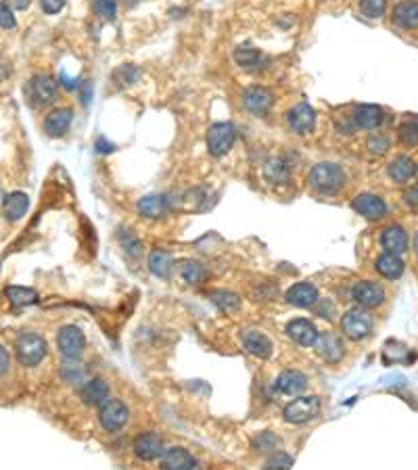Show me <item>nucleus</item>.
Returning <instances> with one entry per match:
<instances>
[{
	"mask_svg": "<svg viewBox=\"0 0 418 470\" xmlns=\"http://www.w3.org/2000/svg\"><path fill=\"white\" fill-rule=\"evenodd\" d=\"M404 199H406V203H408L410 207L418 209V184H417V186H410V188L406 190Z\"/></svg>",
	"mask_w": 418,
	"mask_h": 470,
	"instance_id": "nucleus-46",
	"label": "nucleus"
},
{
	"mask_svg": "<svg viewBox=\"0 0 418 470\" xmlns=\"http://www.w3.org/2000/svg\"><path fill=\"white\" fill-rule=\"evenodd\" d=\"M96 151H98V153H111V151H115V147H113L107 138L100 136V138L96 141Z\"/></svg>",
	"mask_w": 418,
	"mask_h": 470,
	"instance_id": "nucleus-48",
	"label": "nucleus"
},
{
	"mask_svg": "<svg viewBox=\"0 0 418 470\" xmlns=\"http://www.w3.org/2000/svg\"><path fill=\"white\" fill-rule=\"evenodd\" d=\"M381 247L385 249V253H393V255H402L408 249V235L402 226L393 224L387 226L381 233Z\"/></svg>",
	"mask_w": 418,
	"mask_h": 470,
	"instance_id": "nucleus-22",
	"label": "nucleus"
},
{
	"mask_svg": "<svg viewBox=\"0 0 418 470\" xmlns=\"http://www.w3.org/2000/svg\"><path fill=\"white\" fill-rule=\"evenodd\" d=\"M122 74H124L126 81H136V79L141 78V72H138L134 65H126V67L122 70Z\"/></svg>",
	"mask_w": 418,
	"mask_h": 470,
	"instance_id": "nucleus-47",
	"label": "nucleus"
},
{
	"mask_svg": "<svg viewBox=\"0 0 418 470\" xmlns=\"http://www.w3.org/2000/svg\"><path fill=\"white\" fill-rule=\"evenodd\" d=\"M391 149V138L387 134H381V132H374L366 138V151L370 155L381 157L385 155L387 151Z\"/></svg>",
	"mask_w": 418,
	"mask_h": 470,
	"instance_id": "nucleus-37",
	"label": "nucleus"
},
{
	"mask_svg": "<svg viewBox=\"0 0 418 470\" xmlns=\"http://www.w3.org/2000/svg\"><path fill=\"white\" fill-rule=\"evenodd\" d=\"M314 347H316L318 355L327 364H339L343 360V353H345V347H343L341 339L334 332H322V334H318V341H316Z\"/></svg>",
	"mask_w": 418,
	"mask_h": 470,
	"instance_id": "nucleus-18",
	"label": "nucleus"
},
{
	"mask_svg": "<svg viewBox=\"0 0 418 470\" xmlns=\"http://www.w3.org/2000/svg\"><path fill=\"white\" fill-rule=\"evenodd\" d=\"M253 448L259 450V452H272V450L278 448V437L272 435V433H268V431L266 433H259V435L253 437Z\"/></svg>",
	"mask_w": 418,
	"mask_h": 470,
	"instance_id": "nucleus-41",
	"label": "nucleus"
},
{
	"mask_svg": "<svg viewBox=\"0 0 418 470\" xmlns=\"http://www.w3.org/2000/svg\"><path fill=\"white\" fill-rule=\"evenodd\" d=\"M15 25H17V21H15V15H13L11 6L0 0V27L2 30H13Z\"/></svg>",
	"mask_w": 418,
	"mask_h": 470,
	"instance_id": "nucleus-43",
	"label": "nucleus"
},
{
	"mask_svg": "<svg viewBox=\"0 0 418 470\" xmlns=\"http://www.w3.org/2000/svg\"><path fill=\"white\" fill-rule=\"evenodd\" d=\"M40 6L44 13L48 15H57L63 6H65V0H40Z\"/></svg>",
	"mask_w": 418,
	"mask_h": 470,
	"instance_id": "nucleus-45",
	"label": "nucleus"
},
{
	"mask_svg": "<svg viewBox=\"0 0 418 470\" xmlns=\"http://www.w3.org/2000/svg\"><path fill=\"white\" fill-rule=\"evenodd\" d=\"M274 105V96L266 86H249L243 90V107L247 109V113L255 117H263L268 115V111Z\"/></svg>",
	"mask_w": 418,
	"mask_h": 470,
	"instance_id": "nucleus-9",
	"label": "nucleus"
},
{
	"mask_svg": "<svg viewBox=\"0 0 418 470\" xmlns=\"http://www.w3.org/2000/svg\"><path fill=\"white\" fill-rule=\"evenodd\" d=\"M387 174H389V178L396 184H406V182H410L417 176V163H414L412 157L398 155L389 163Z\"/></svg>",
	"mask_w": 418,
	"mask_h": 470,
	"instance_id": "nucleus-23",
	"label": "nucleus"
},
{
	"mask_svg": "<svg viewBox=\"0 0 418 470\" xmlns=\"http://www.w3.org/2000/svg\"><path fill=\"white\" fill-rule=\"evenodd\" d=\"M169 207H171V201L166 195H147L138 201V214L143 218H151V220L166 216Z\"/></svg>",
	"mask_w": 418,
	"mask_h": 470,
	"instance_id": "nucleus-24",
	"label": "nucleus"
},
{
	"mask_svg": "<svg viewBox=\"0 0 418 470\" xmlns=\"http://www.w3.org/2000/svg\"><path fill=\"white\" fill-rule=\"evenodd\" d=\"M414 249H417V253H418V233H417V236H414Z\"/></svg>",
	"mask_w": 418,
	"mask_h": 470,
	"instance_id": "nucleus-53",
	"label": "nucleus"
},
{
	"mask_svg": "<svg viewBox=\"0 0 418 470\" xmlns=\"http://www.w3.org/2000/svg\"><path fill=\"white\" fill-rule=\"evenodd\" d=\"M310 186L314 192H318L322 197H334L345 186V171L341 165L331 163V161L316 163L310 169Z\"/></svg>",
	"mask_w": 418,
	"mask_h": 470,
	"instance_id": "nucleus-1",
	"label": "nucleus"
},
{
	"mask_svg": "<svg viewBox=\"0 0 418 470\" xmlns=\"http://www.w3.org/2000/svg\"><path fill=\"white\" fill-rule=\"evenodd\" d=\"M387 0H360V13L368 19H379L385 15Z\"/></svg>",
	"mask_w": 418,
	"mask_h": 470,
	"instance_id": "nucleus-38",
	"label": "nucleus"
},
{
	"mask_svg": "<svg viewBox=\"0 0 418 470\" xmlns=\"http://www.w3.org/2000/svg\"><path fill=\"white\" fill-rule=\"evenodd\" d=\"M46 341L42 334L38 332H21L15 341V353H17V360L32 368V366H38L44 358H46Z\"/></svg>",
	"mask_w": 418,
	"mask_h": 470,
	"instance_id": "nucleus-2",
	"label": "nucleus"
},
{
	"mask_svg": "<svg viewBox=\"0 0 418 470\" xmlns=\"http://www.w3.org/2000/svg\"><path fill=\"white\" fill-rule=\"evenodd\" d=\"M351 297L358 306H362L366 310H372V308H379L385 301V289L379 282L362 280L351 289Z\"/></svg>",
	"mask_w": 418,
	"mask_h": 470,
	"instance_id": "nucleus-11",
	"label": "nucleus"
},
{
	"mask_svg": "<svg viewBox=\"0 0 418 470\" xmlns=\"http://www.w3.org/2000/svg\"><path fill=\"white\" fill-rule=\"evenodd\" d=\"M4 295L13 308H25V306H34L38 301V293L27 287H6Z\"/></svg>",
	"mask_w": 418,
	"mask_h": 470,
	"instance_id": "nucleus-32",
	"label": "nucleus"
},
{
	"mask_svg": "<svg viewBox=\"0 0 418 470\" xmlns=\"http://www.w3.org/2000/svg\"><path fill=\"white\" fill-rule=\"evenodd\" d=\"M209 299L222 312H237L241 308V297L233 291H214L209 293Z\"/></svg>",
	"mask_w": 418,
	"mask_h": 470,
	"instance_id": "nucleus-34",
	"label": "nucleus"
},
{
	"mask_svg": "<svg viewBox=\"0 0 418 470\" xmlns=\"http://www.w3.org/2000/svg\"><path fill=\"white\" fill-rule=\"evenodd\" d=\"M398 134H400V143H402L404 147H408V149L418 147V119H414V117L406 119V122L400 126Z\"/></svg>",
	"mask_w": 418,
	"mask_h": 470,
	"instance_id": "nucleus-36",
	"label": "nucleus"
},
{
	"mask_svg": "<svg viewBox=\"0 0 418 470\" xmlns=\"http://www.w3.org/2000/svg\"><path fill=\"white\" fill-rule=\"evenodd\" d=\"M235 61H237L239 67H243V70H259V67H263V63H266L261 51L253 48L249 44H241V46H237V51H235Z\"/></svg>",
	"mask_w": 418,
	"mask_h": 470,
	"instance_id": "nucleus-30",
	"label": "nucleus"
},
{
	"mask_svg": "<svg viewBox=\"0 0 418 470\" xmlns=\"http://www.w3.org/2000/svg\"><path fill=\"white\" fill-rule=\"evenodd\" d=\"M287 126L293 134L306 136L316 128V111L308 103H297L287 111Z\"/></svg>",
	"mask_w": 418,
	"mask_h": 470,
	"instance_id": "nucleus-7",
	"label": "nucleus"
},
{
	"mask_svg": "<svg viewBox=\"0 0 418 470\" xmlns=\"http://www.w3.org/2000/svg\"><path fill=\"white\" fill-rule=\"evenodd\" d=\"M293 466V458L289 454H272L266 464H263V470H291Z\"/></svg>",
	"mask_w": 418,
	"mask_h": 470,
	"instance_id": "nucleus-42",
	"label": "nucleus"
},
{
	"mask_svg": "<svg viewBox=\"0 0 418 470\" xmlns=\"http://www.w3.org/2000/svg\"><path fill=\"white\" fill-rule=\"evenodd\" d=\"M149 268H151V272L157 276V278H169V274H171V268H174V259H171V255L164 251V249H155L151 255H149Z\"/></svg>",
	"mask_w": 418,
	"mask_h": 470,
	"instance_id": "nucleus-31",
	"label": "nucleus"
},
{
	"mask_svg": "<svg viewBox=\"0 0 418 470\" xmlns=\"http://www.w3.org/2000/svg\"><path fill=\"white\" fill-rule=\"evenodd\" d=\"M162 470H192L195 469V458L188 450L184 448H171L166 450L159 458Z\"/></svg>",
	"mask_w": 418,
	"mask_h": 470,
	"instance_id": "nucleus-21",
	"label": "nucleus"
},
{
	"mask_svg": "<svg viewBox=\"0 0 418 470\" xmlns=\"http://www.w3.org/2000/svg\"><path fill=\"white\" fill-rule=\"evenodd\" d=\"M320 412V397H297L295 401H291L287 407H285V412H282V416H285V420L289 422V424H306V422H310L316 414Z\"/></svg>",
	"mask_w": 418,
	"mask_h": 470,
	"instance_id": "nucleus-5",
	"label": "nucleus"
},
{
	"mask_svg": "<svg viewBox=\"0 0 418 470\" xmlns=\"http://www.w3.org/2000/svg\"><path fill=\"white\" fill-rule=\"evenodd\" d=\"M61 377L72 383V385H78L84 381V368L78 364V360H65L63 368H61Z\"/></svg>",
	"mask_w": 418,
	"mask_h": 470,
	"instance_id": "nucleus-39",
	"label": "nucleus"
},
{
	"mask_svg": "<svg viewBox=\"0 0 418 470\" xmlns=\"http://www.w3.org/2000/svg\"><path fill=\"white\" fill-rule=\"evenodd\" d=\"M351 207L355 214H360L362 218L366 220H383L387 216V203L379 197V195H372V192H362L358 195L353 201H351Z\"/></svg>",
	"mask_w": 418,
	"mask_h": 470,
	"instance_id": "nucleus-10",
	"label": "nucleus"
},
{
	"mask_svg": "<svg viewBox=\"0 0 418 470\" xmlns=\"http://www.w3.org/2000/svg\"><path fill=\"white\" fill-rule=\"evenodd\" d=\"M337 130H339L341 134H345V136H351L358 128H355V124H353V119H351V115H349V117H341V119L337 122Z\"/></svg>",
	"mask_w": 418,
	"mask_h": 470,
	"instance_id": "nucleus-44",
	"label": "nucleus"
},
{
	"mask_svg": "<svg viewBox=\"0 0 418 470\" xmlns=\"http://www.w3.org/2000/svg\"><path fill=\"white\" fill-rule=\"evenodd\" d=\"M287 334L301 347H314L316 341H318V330L316 326L310 322V320H303V318H297L293 322L287 324Z\"/></svg>",
	"mask_w": 418,
	"mask_h": 470,
	"instance_id": "nucleus-17",
	"label": "nucleus"
},
{
	"mask_svg": "<svg viewBox=\"0 0 418 470\" xmlns=\"http://www.w3.org/2000/svg\"><path fill=\"white\" fill-rule=\"evenodd\" d=\"M57 345H59V351L65 355V360H78L86 347V337L78 326L67 324L59 330Z\"/></svg>",
	"mask_w": 418,
	"mask_h": 470,
	"instance_id": "nucleus-8",
	"label": "nucleus"
},
{
	"mask_svg": "<svg viewBox=\"0 0 418 470\" xmlns=\"http://www.w3.org/2000/svg\"><path fill=\"white\" fill-rule=\"evenodd\" d=\"M61 81H63V86L67 88V90H76L78 88V79L76 78H70V76H65V74H61Z\"/></svg>",
	"mask_w": 418,
	"mask_h": 470,
	"instance_id": "nucleus-51",
	"label": "nucleus"
},
{
	"mask_svg": "<svg viewBox=\"0 0 418 470\" xmlns=\"http://www.w3.org/2000/svg\"><path fill=\"white\" fill-rule=\"evenodd\" d=\"M372 328H374V320L366 310H349L341 318V330L351 341L366 339L372 332Z\"/></svg>",
	"mask_w": 418,
	"mask_h": 470,
	"instance_id": "nucleus-4",
	"label": "nucleus"
},
{
	"mask_svg": "<svg viewBox=\"0 0 418 470\" xmlns=\"http://www.w3.org/2000/svg\"><path fill=\"white\" fill-rule=\"evenodd\" d=\"M128 416H130V410L124 401H117V399H111L107 403L100 405V412H98V420H100V426L107 431V433H117L126 426L128 422Z\"/></svg>",
	"mask_w": 418,
	"mask_h": 470,
	"instance_id": "nucleus-6",
	"label": "nucleus"
},
{
	"mask_svg": "<svg viewBox=\"0 0 418 470\" xmlns=\"http://www.w3.org/2000/svg\"><path fill=\"white\" fill-rule=\"evenodd\" d=\"M308 387V379L299 370H285L276 379V391L282 395H301Z\"/></svg>",
	"mask_w": 418,
	"mask_h": 470,
	"instance_id": "nucleus-26",
	"label": "nucleus"
},
{
	"mask_svg": "<svg viewBox=\"0 0 418 470\" xmlns=\"http://www.w3.org/2000/svg\"><path fill=\"white\" fill-rule=\"evenodd\" d=\"M8 362H11V358H8V351L0 345V374H4L6 370H8Z\"/></svg>",
	"mask_w": 418,
	"mask_h": 470,
	"instance_id": "nucleus-49",
	"label": "nucleus"
},
{
	"mask_svg": "<svg viewBox=\"0 0 418 470\" xmlns=\"http://www.w3.org/2000/svg\"><path fill=\"white\" fill-rule=\"evenodd\" d=\"M351 119L355 124L358 130H377L383 119H385V111L379 105H358L351 113Z\"/></svg>",
	"mask_w": 418,
	"mask_h": 470,
	"instance_id": "nucleus-14",
	"label": "nucleus"
},
{
	"mask_svg": "<svg viewBox=\"0 0 418 470\" xmlns=\"http://www.w3.org/2000/svg\"><path fill=\"white\" fill-rule=\"evenodd\" d=\"M285 299L295 308H312L318 303V289L310 282H297L287 291Z\"/></svg>",
	"mask_w": 418,
	"mask_h": 470,
	"instance_id": "nucleus-19",
	"label": "nucleus"
},
{
	"mask_svg": "<svg viewBox=\"0 0 418 470\" xmlns=\"http://www.w3.org/2000/svg\"><path fill=\"white\" fill-rule=\"evenodd\" d=\"M393 23L400 30H417L418 27V2L417 0H402L396 4L391 13Z\"/></svg>",
	"mask_w": 418,
	"mask_h": 470,
	"instance_id": "nucleus-20",
	"label": "nucleus"
},
{
	"mask_svg": "<svg viewBox=\"0 0 418 470\" xmlns=\"http://www.w3.org/2000/svg\"><path fill=\"white\" fill-rule=\"evenodd\" d=\"M417 174H418V165H417Z\"/></svg>",
	"mask_w": 418,
	"mask_h": 470,
	"instance_id": "nucleus-54",
	"label": "nucleus"
},
{
	"mask_svg": "<svg viewBox=\"0 0 418 470\" xmlns=\"http://www.w3.org/2000/svg\"><path fill=\"white\" fill-rule=\"evenodd\" d=\"M124 2H126V6H134V4H136L138 0H124Z\"/></svg>",
	"mask_w": 418,
	"mask_h": 470,
	"instance_id": "nucleus-52",
	"label": "nucleus"
},
{
	"mask_svg": "<svg viewBox=\"0 0 418 470\" xmlns=\"http://www.w3.org/2000/svg\"><path fill=\"white\" fill-rule=\"evenodd\" d=\"M72 122H74V111L72 109H67V107L55 109L44 117V132L51 138H61L72 128Z\"/></svg>",
	"mask_w": 418,
	"mask_h": 470,
	"instance_id": "nucleus-15",
	"label": "nucleus"
},
{
	"mask_svg": "<svg viewBox=\"0 0 418 470\" xmlns=\"http://www.w3.org/2000/svg\"><path fill=\"white\" fill-rule=\"evenodd\" d=\"M263 176L272 184H285L289 180V176H291V169H289L287 159H282V157H270L263 163Z\"/></svg>",
	"mask_w": 418,
	"mask_h": 470,
	"instance_id": "nucleus-29",
	"label": "nucleus"
},
{
	"mask_svg": "<svg viewBox=\"0 0 418 470\" xmlns=\"http://www.w3.org/2000/svg\"><path fill=\"white\" fill-rule=\"evenodd\" d=\"M0 190H2V188H0Z\"/></svg>",
	"mask_w": 418,
	"mask_h": 470,
	"instance_id": "nucleus-55",
	"label": "nucleus"
},
{
	"mask_svg": "<svg viewBox=\"0 0 418 470\" xmlns=\"http://www.w3.org/2000/svg\"><path fill=\"white\" fill-rule=\"evenodd\" d=\"M80 397L86 405H103L109 401V385L103 379H92L82 387Z\"/></svg>",
	"mask_w": 418,
	"mask_h": 470,
	"instance_id": "nucleus-27",
	"label": "nucleus"
},
{
	"mask_svg": "<svg viewBox=\"0 0 418 470\" xmlns=\"http://www.w3.org/2000/svg\"><path fill=\"white\" fill-rule=\"evenodd\" d=\"M180 274L188 285H201L207 278V270L203 268V263L195 261V259H186L180 263Z\"/></svg>",
	"mask_w": 418,
	"mask_h": 470,
	"instance_id": "nucleus-35",
	"label": "nucleus"
},
{
	"mask_svg": "<svg viewBox=\"0 0 418 470\" xmlns=\"http://www.w3.org/2000/svg\"><path fill=\"white\" fill-rule=\"evenodd\" d=\"M11 8H17V11H25L30 6L32 0H4Z\"/></svg>",
	"mask_w": 418,
	"mask_h": 470,
	"instance_id": "nucleus-50",
	"label": "nucleus"
},
{
	"mask_svg": "<svg viewBox=\"0 0 418 470\" xmlns=\"http://www.w3.org/2000/svg\"><path fill=\"white\" fill-rule=\"evenodd\" d=\"M134 454L136 458L151 462L155 458H162L164 454V441L155 431H145L134 439Z\"/></svg>",
	"mask_w": 418,
	"mask_h": 470,
	"instance_id": "nucleus-12",
	"label": "nucleus"
},
{
	"mask_svg": "<svg viewBox=\"0 0 418 470\" xmlns=\"http://www.w3.org/2000/svg\"><path fill=\"white\" fill-rule=\"evenodd\" d=\"M27 207H30V199L25 192H11L2 201V214L8 222L21 220L27 214Z\"/></svg>",
	"mask_w": 418,
	"mask_h": 470,
	"instance_id": "nucleus-25",
	"label": "nucleus"
},
{
	"mask_svg": "<svg viewBox=\"0 0 418 470\" xmlns=\"http://www.w3.org/2000/svg\"><path fill=\"white\" fill-rule=\"evenodd\" d=\"M241 343L251 355H255L259 360H270L272 353H274L272 341L259 330H243L241 332Z\"/></svg>",
	"mask_w": 418,
	"mask_h": 470,
	"instance_id": "nucleus-16",
	"label": "nucleus"
},
{
	"mask_svg": "<svg viewBox=\"0 0 418 470\" xmlns=\"http://www.w3.org/2000/svg\"><path fill=\"white\" fill-rule=\"evenodd\" d=\"M117 238H119V244H122L124 253L130 259H141L143 257V242H141V238L134 235L130 228H119Z\"/></svg>",
	"mask_w": 418,
	"mask_h": 470,
	"instance_id": "nucleus-33",
	"label": "nucleus"
},
{
	"mask_svg": "<svg viewBox=\"0 0 418 470\" xmlns=\"http://www.w3.org/2000/svg\"><path fill=\"white\" fill-rule=\"evenodd\" d=\"M374 266H377V272L387 280H398L404 274V261L400 255H393V253L379 255Z\"/></svg>",
	"mask_w": 418,
	"mask_h": 470,
	"instance_id": "nucleus-28",
	"label": "nucleus"
},
{
	"mask_svg": "<svg viewBox=\"0 0 418 470\" xmlns=\"http://www.w3.org/2000/svg\"><path fill=\"white\" fill-rule=\"evenodd\" d=\"M27 94L36 107L48 105L57 98V81L51 76H36L27 86Z\"/></svg>",
	"mask_w": 418,
	"mask_h": 470,
	"instance_id": "nucleus-13",
	"label": "nucleus"
},
{
	"mask_svg": "<svg viewBox=\"0 0 418 470\" xmlns=\"http://www.w3.org/2000/svg\"><path fill=\"white\" fill-rule=\"evenodd\" d=\"M237 141V128L230 122H218L207 130V151L211 157H224L230 153Z\"/></svg>",
	"mask_w": 418,
	"mask_h": 470,
	"instance_id": "nucleus-3",
	"label": "nucleus"
},
{
	"mask_svg": "<svg viewBox=\"0 0 418 470\" xmlns=\"http://www.w3.org/2000/svg\"><path fill=\"white\" fill-rule=\"evenodd\" d=\"M92 8L103 21H113L117 17V0H94Z\"/></svg>",
	"mask_w": 418,
	"mask_h": 470,
	"instance_id": "nucleus-40",
	"label": "nucleus"
}]
</instances>
